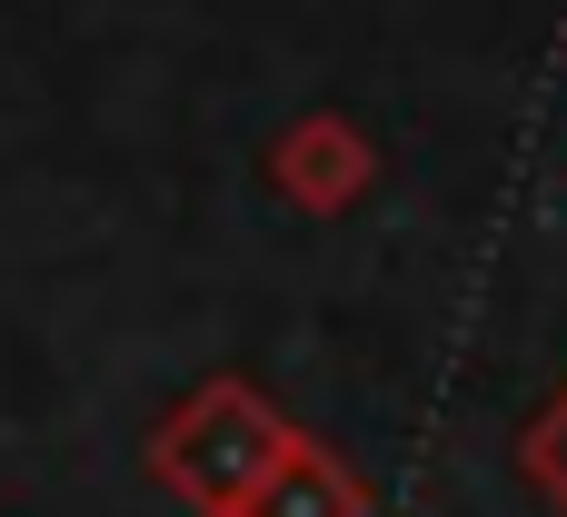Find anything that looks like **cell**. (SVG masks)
<instances>
[{
    "mask_svg": "<svg viewBox=\"0 0 567 517\" xmlns=\"http://www.w3.org/2000/svg\"><path fill=\"white\" fill-rule=\"evenodd\" d=\"M528 458H538V478H548V488H558V498H567V399H558V409H548V428L528 438Z\"/></svg>",
    "mask_w": 567,
    "mask_h": 517,
    "instance_id": "obj_1",
    "label": "cell"
}]
</instances>
